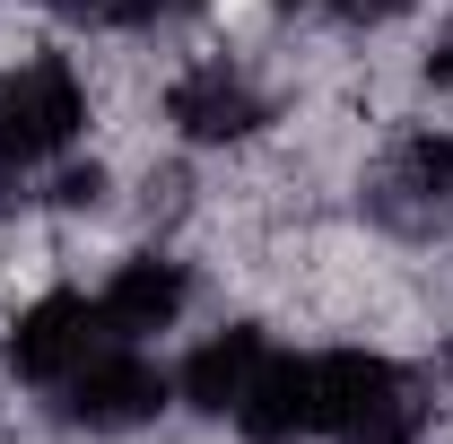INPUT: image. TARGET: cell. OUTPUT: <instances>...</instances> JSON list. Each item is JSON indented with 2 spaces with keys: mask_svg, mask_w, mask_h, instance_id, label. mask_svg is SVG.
<instances>
[{
  "mask_svg": "<svg viewBox=\"0 0 453 444\" xmlns=\"http://www.w3.org/2000/svg\"><path fill=\"white\" fill-rule=\"evenodd\" d=\"M174 314H183V271L174 262H122L113 271V287L96 296V323H105L113 340H149V332H166Z\"/></svg>",
  "mask_w": 453,
  "mask_h": 444,
  "instance_id": "8992f818",
  "label": "cell"
},
{
  "mask_svg": "<svg viewBox=\"0 0 453 444\" xmlns=\"http://www.w3.org/2000/svg\"><path fill=\"white\" fill-rule=\"evenodd\" d=\"M332 9H349V18H393V9H410V0H332Z\"/></svg>",
  "mask_w": 453,
  "mask_h": 444,
  "instance_id": "30bf717a",
  "label": "cell"
},
{
  "mask_svg": "<svg viewBox=\"0 0 453 444\" xmlns=\"http://www.w3.org/2000/svg\"><path fill=\"white\" fill-rule=\"evenodd\" d=\"M79 122H88V105H79V79H70V61H27V70L0 88V157H9V166H27V157H53Z\"/></svg>",
  "mask_w": 453,
  "mask_h": 444,
  "instance_id": "7a4b0ae2",
  "label": "cell"
},
{
  "mask_svg": "<svg viewBox=\"0 0 453 444\" xmlns=\"http://www.w3.org/2000/svg\"><path fill=\"white\" fill-rule=\"evenodd\" d=\"M314 436H340V444H410L418 436V410L384 357L366 348H332L314 357Z\"/></svg>",
  "mask_w": 453,
  "mask_h": 444,
  "instance_id": "6da1fadb",
  "label": "cell"
},
{
  "mask_svg": "<svg viewBox=\"0 0 453 444\" xmlns=\"http://www.w3.org/2000/svg\"><path fill=\"white\" fill-rule=\"evenodd\" d=\"M166 113L192 131V140H244V131L262 122V96H253V88L219 61V70H192V79L166 96Z\"/></svg>",
  "mask_w": 453,
  "mask_h": 444,
  "instance_id": "52a82bcc",
  "label": "cell"
},
{
  "mask_svg": "<svg viewBox=\"0 0 453 444\" xmlns=\"http://www.w3.org/2000/svg\"><path fill=\"white\" fill-rule=\"evenodd\" d=\"M157 401H166V375L140 366V357H88L70 375V418L79 427H140V418H157Z\"/></svg>",
  "mask_w": 453,
  "mask_h": 444,
  "instance_id": "277c9868",
  "label": "cell"
},
{
  "mask_svg": "<svg viewBox=\"0 0 453 444\" xmlns=\"http://www.w3.org/2000/svg\"><path fill=\"white\" fill-rule=\"evenodd\" d=\"M70 18H88V27H149V18H174V9H192V0H53Z\"/></svg>",
  "mask_w": 453,
  "mask_h": 444,
  "instance_id": "9c48e42d",
  "label": "cell"
},
{
  "mask_svg": "<svg viewBox=\"0 0 453 444\" xmlns=\"http://www.w3.org/2000/svg\"><path fill=\"white\" fill-rule=\"evenodd\" d=\"M235 427L253 444H296L314 436V357H262L253 392L235 401Z\"/></svg>",
  "mask_w": 453,
  "mask_h": 444,
  "instance_id": "5b68a950",
  "label": "cell"
},
{
  "mask_svg": "<svg viewBox=\"0 0 453 444\" xmlns=\"http://www.w3.org/2000/svg\"><path fill=\"white\" fill-rule=\"evenodd\" d=\"M96 305L88 296H44V305H27L18 314V332H9V366L27 375V384H70L88 357H96Z\"/></svg>",
  "mask_w": 453,
  "mask_h": 444,
  "instance_id": "3957f363",
  "label": "cell"
},
{
  "mask_svg": "<svg viewBox=\"0 0 453 444\" xmlns=\"http://www.w3.org/2000/svg\"><path fill=\"white\" fill-rule=\"evenodd\" d=\"M262 357H271V348H262V332H226V340H210V348L183 366V392H192V410H219V418H226V410L253 392Z\"/></svg>",
  "mask_w": 453,
  "mask_h": 444,
  "instance_id": "ba28073f",
  "label": "cell"
}]
</instances>
